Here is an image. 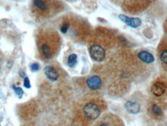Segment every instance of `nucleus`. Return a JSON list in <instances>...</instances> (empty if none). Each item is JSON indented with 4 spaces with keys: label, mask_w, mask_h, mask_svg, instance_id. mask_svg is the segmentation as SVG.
I'll use <instances>...</instances> for the list:
<instances>
[{
    "label": "nucleus",
    "mask_w": 167,
    "mask_h": 126,
    "mask_svg": "<svg viewBox=\"0 0 167 126\" xmlns=\"http://www.w3.org/2000/svg\"><path fill=\"white\" fill-rule=\"evenodd\" d=\"M56 33H43L37 40L40 53L45 59H51L55 55L58 47L59 39Z\"/></svg>",
    "instance_id": "nucleus-1"
},
{
    "label": "nucleus",
    "mask_w": 167,
    "mask_h": 126,
    "mask_svg": "<svg viewBox=\"0 0 167 126\" xmlns=\"http://www.w3.org/2000/svg\"><path fill=\"white\" fill-rule=\"evenodd\" d=\"M83 114L88 120L95 121L100 116L101 109L95 102H88L84 106Z\"/></svg>",
    "instance_id": "nucleus-2"
},
{
    "label": "nucleus",
    "mask_w": 167,
    "mask_h": 126,
    "mask_svg": "<svg viewBox=\"0 0 167 126\" xmlns=\"http://www.w3.org/2000/svg\"><path fill=\"white\" fill-rule=\"evenodd\" d=\"M90 55L94 60L98 62L102 61L105 58V50L101 46L98 44H94L89 49Z\"/></svg>",
    "instance_id": "nucleus-3"
},
{
    "label": "nucleus",
    "mask_w": 167,
    "mask_h": 126,
    "mask_svg": "<svg viewBox=\"0 0 167 126\" xmlns=\"http://www.w3.org/2000/svg\"><path fill=\"white\" fill-rule=\"evenodd\" d=\"M121 121L115 115H108L99 120L95 126H121Z\"/></svg>",
    "instance_id": "nucleus-4"
},
{
    "label": "nucleus",
    "mask_w": 167,
    "mask_h": 126,
    "mask_svg": "<svg viewBox=\"0 0 167 126\" xmlns=\"http://www.w3.org/2000/svg\"><path fill=\"white\" fill-rule=\"evenodd\" d=\"M33 2H34V7L37 14L44 16L46 15L50 11L48 2L43 1V0H35Z\"/></svg>",
    "instance_id": "nucleus-5"
},
{
    "label": "nucleus",
    "mask_w": 167,
    "mask_h": 126,
    "mask_svg": "<svg viewBox=\"0 0 167 126\" xmlns=\"http://www.w3.org/2000/svg\"><path fill=\"white\" fill-rule=\"evenodd\" d=\"M119 17L123 22L132 28H137L141 26L142 24L141 19L139 18H130V17L122 15V14L119 15Z\"/></svg>",
    "instance_id": "nucleus-6"
},
{
    "label": "nucleus",
    "mask_w": 167,
    "mask_h": 126,
    "mask_svg": "<svg viewBox=\"0 0 167 126\" xmlns=\"http://www.w3.org/2000/svg\"><path fill=\"white\" fill-rule=\"evenodd\" d=\"M87 87L91 90H98L101 87L102 81L101 78L98 76H92L89 78L86 81Z\"/></svg>",
    "instance_id": "nucleus-7"
},
{
    "label": "nucleus",
    "mask_w": 167,
    "mask_h": 126,
    "mask_svg": "<svg viewBox=\"0 0 167 126\" xmlns=\"http://www.w3.org/2000/svg\"><path fill=\"white\" fill-rule=\"evenodd\" d=\"M45 75L51 81H57L59 78V74L53 66H46L44 69Z\"/></svg>",
    "instance_id": "nucleus-8"
},
{
    "label": "nucleus",
    "mask_w": 167,
    "mask_h": 126,
    "mask_svg": "<svg viewBox=\"0 0 167 126\" xmlns=\"http://www.w3.org/2000/svg\"><path fill=\"white\" fill-rule=\"evenodd\" d=\"M138 57L140 60L145 63H152L154 62L155 59L154 57L150 53L147 52V51H141L138 54Z\"/></svg>",
    "instance_id": "nucleus-9"
},
{
    "label": "nucleus",
    "mask_w": 167,
    "mask_h": 126,
    "mask_svg": "<svg viewBox=\"0 0 167 126\" xmlns=\"http://www.w3.org/2000/svg\"><path fill=\"white\" fill-rule=\"evenodd\" d=\"M166 87L164 86V84L163 83H158L154 84L152 87V94L155 95V96L160 97L163 95L164 92H165Z\"/></svg>",
    "instance_id": "nucleus-10"
},
{
    "label": "nucleus",
    "mask_w": 167,
    "mask_h": 126,
    "mask_svg": "<svg viewBox=\"0 0 167 126\" xmlns=\"http://www.w3.org/2000/svg\"><path fill=\"white\" fill-rule=\"evenodd\" d=\"M125 109L131 114H137L140 111V105L136 102L127 101L125 104Z\"/></svg>",
    "instance_id": "nucleus-11"
},
{
    "label": "nucleus",
    "mask_w": 167,
    "mask_h": 126,
    "mask_svg": "<svg viewBox=\"0 0 167 126\" xmlns=\"http://www.w3.org/2000/svg\"><path fill=\"white\" fill-rule=\"evenodd\" d=\"M77 63H78V57L76 54H72L69 56L68 60H67V63H68L69 67H74L77 64Z\"/></svg>",
    "instance_id": "nucleus-12"
},
{
    "label": "nucleus",
    "mask_w": 167,
    "mask_h": 126,
    "mask_svg": "<svg viewBox=\"0 0 167 126\" xmlns=\"http://www.w3.org/2000/svg\"><path fill=\"white\" fill-rule=\"evenodd\" d=\"M152 113L156 115V116H162V115H163V111L157 104H153L152 106Z\"/></svg>",
    "instance_id": "nucleus-13"
},
{
    "label": "nucleus",
    "mask_w": 167,
    "mask_h": 126,
    "mask_svg": "<svg viewBox=\"0 0 167 126\" xmlns=\"http://www.w3.org/2000/svg\"><path fill=\"white\" fill-rule=\"evenodd\" d=\"M160 60L164 64L167 65V50H163V52L160 54Z\"/></svg>",
    "instance_id": "nucleus-14"
},
{
    "label": "nucleus",
    "mask_w": 167,
    "mask_h": 126,
    "mask_svg": "<svg viewBox=\"0 0 167 126\" xmlns=\"http://www.w3.org/2000/svg\"><path fill=\"white\" fill-rule=\"evenodd\" d=\"M13 88L15 91V93L19 96V98H22V96L24 95V91L21 87H16L15 86H13Z\"/></svg>",
    "instance_id": "nucleus-15"
},
{
    "label": "nucleus",
    "mask_w": 167,
    "mask_h": 126,
    "mask_svg": "<svg viewBox=\"0 0 167 126\" xmlns=\"http://www.w3.org/2000/svg\"><path fill=\"white\" fill-rule=\"evenodd\" d=\"M69 26H70V24H69V22H63L62 26H60V31H61L62 34H66L68 31V29H69Z\"/></svg>",
    "instance_id": "nucleus-16"
},
{
    "label": "nucleus",
    "mask_w": 167,
    "mask_h": 126,
    "mask_svg": "<svg viewBox=\"0 0 167 126\" xmlns=\"http://www.w3.org/2000/svg\"><path fill=\"white\" fill-rule=\"evenodd\" d=\"M23 86H24L26 88H27V89H30V88H31L30 81V79H29V78H27V77H25L24 78V81H23Z\"/></svg>",
    "instance_id": "nucleus-17"
},
{
    "label": "nucleus",
    "mask_w": 167,
    "mask_h": 126,
    "mask_svg": "<svg viewBox=\"0 0 167 126\" xmlns=\"http://www.w3.org/2000/svg\"><path fill=\"white\" fill-rule=\"evenodd\" d=\"M30 69L33 72H36V71H38L40 70V65L37 63H34L33 64H31L30 66Z\"/></svg>",
    "instance_id": "nucleus-18"
},
{
    "label": "nucleus",
    "mask_w": 167,
    "mask_h": 126,
    "mask_svg": "<svg viewBox=\"0 0 167 126\" xmlns=\"http://www.w3.org/2000/svg\"><path fill=\"white\" fill-rule=\"evenodd\" d=\"M19 74H20L21 78H23V77H24V78H25V73H24V72L22 73V71H19Z\"/></svg>",
    "instance_id": "nucleus-19"
},
{
    "label": "nucleus",
    "mask_w": 167,
    "mask_h": 126,
    "mask_svg": "<svg viewBox=\"0 0 167 126\" xmlns=\"http://www.w3.org/2000/svg\"><path fill=\"white\" fill-rule=\"evenodd\" d=\"M0 126H1V125H0Z\"/></svg>",
    "instance_id": "nucleus-20"
}]
</instances>
